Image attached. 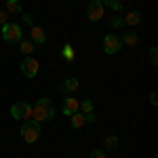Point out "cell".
Segmentation results:
<instances>
[{
    "label": "cell",
    "mask_w": 158,
    "mask_h": 158,
    "mask_svg": "<svg viewBox=\"0 0 158 158\" xmlns=\"http://www.w3.org/2000/svg\"><path fill=\"white\" fill-rule=\"evenodd\" d=\"M120 49H122V42L116 34H108L103 38V51L108 55H116V53H120Z\"/></svg>",
    "instance_id": "cell-6"
},
{
    "label": "cell",
    "mask_w": 158,
    "mask_h": 158,
    "mask_svg": "<svg viewBox=\"0 0 158 158\" xmlns=\"http://www.w3.org/2000/svg\"><path fill=\"white\" fill-rule=\"evenodd\" d=\"M148 53H150V63L156 68V65H158V49H156V47H150Z\"/></svg>",
    "instance_id": "cell-20"
},
{
    "label": "cell",
    "mask_w": 158,
    "mask_h": 158,
    "mask_svg": "<svg viewBox=\"0 0 158 158\" xmlns=\"http://www.w3.org/2000/svg\"><path fill=\"white\" fill-rule=\"evenodd\" d=\"M4 23H9V13L0 11V25H4Z\"/></svg>",
    "instance_id": "cell-23"
},
{
    "label": "cell",
    "mask_w": 158,
    "mask_h": 158,
    "mask_svg": "<svg viewBox=\"0 0 158 158\" xmlns=\"http://www.w3.org/2000/svg\"><path fill=\"white\" fill-rule=\"evenodd\" d=\"M78 86H80V82H78V78H74V76H68L63 82H61V93L63 95H74L76 91H78Z\"/></svg>",
    "instance_id": "cell-8"
},
{
    "label": "cell",
    "mask_w": 158,
    "mask_h": 158,
    "mask_svg": "<svg viewBox=\"0 0 158 158\" xmlns=\"http://www.w3.org/2000/svg\"><path fill=\"white\" fill-rule=\"evenodd\" d=\"M78 110H80L82 114H89V112H93V101H91V99H85V101H80V103H78Z\"/></svg>",
    "instance_id": "cell-18"
},
{
    "label": "cell",
    "mask_w": 158,
    "mask_h": 158,
    "mask_svg": "<svg viewBox=\"0 0 158 158\" xmlns=\"http://www.w3.org/2000/svg\"><path fill=\"white\" fill-rule=\"evenodd\" d=\"M120 38V42H122V47H137L139 44V36L135 34V32H124Z\"/></svg>",
    "instance_id": "cell-11"
},
{
    "label": "cell",
    "mask_w": 158,
    "mask_h": 158,
    "mask_svg": "<svg viewBox=\"0 0 158 158\" xmlns=\"http://www.w3.org/2000/svg\"><path fill=\"white\" fill-rule=\"evenodd\" d=\"M89 158H106V154H103V150H93Z\"/></svg>",
    "instance_id": "cell-22"
},
{
    "label": "cell",
    "mask_w": 158,
    "mask_h": 158,
    "mask_svg": "<svg viewBox=\"0 0 158 158\" xmlns=\"http://www.w3.org/2000/svg\"><path fill=\"white\" fill-rule=\"evenodd\" d=\"M30 40L34 44H44L47 42V32L42 27H38V25H32L30 27Z\"/></svg>",
    "instance_id": "cell-9"
},
{
    "label": "cell",
    "mask_w": 158,
    "mask_h": 158,
    "mask_svg": "<svg viewBox=\"0 0 158 158\" xmlns=\"http://www.w3.org/2000/svg\"><path fill=\"white\" fill-rule=\"evenodd\" d=\"M19 51H21L23 55H30V53L34 51V42H32V40H21V44H19Z\"/></svg>",
    "instance_id": "cell-16"
},
{
    "label": "cell",
    "mask_w": 158,
    "mask_h": 158,
    "mask_svg": "<svg viewBox=\"0 0 158 158\" xmlns=\"http://www.w3.org/2000/svg\"><path fill=\"white\" fill-rule=\"evenodd\" d=\"M122 21H124L127 25H139V21H141V13H139V11L127 13V15L122 17Z\"/></svg>",
    "instance_id": "cell-12"
},
{
    "label": "cell",
    "mask_w": 158,
    "mask_h": 158,
    "mask_svg": "<svg viewBox=\"0 0 158 158\" xmlns=\"http://www.w3.org/2000/svg\"><path fill=\"white\" fill-rule=\"evenodd\" d=\"M0 36L4 38V42H21V25L19 23H4L0 25Z\"/></svg>",
    "instance_id": "cell-3"
},
{
    "label": "cell",
    "mask_w": 158,
    "mask_h": 158,
    "mask_svg": "<svg viewBox=\"0 0 158 158\" xmlns=\"http://www.w3.org/2000/svg\"><path fill=\"white\" fill-rule=\"evenodd\" d=\"M63 57H65L68 61L74 59V49H72V44H65V47H63Z\"/></svg>",
    "instance_id": "cell-21"
},
{
    "label": "cell",
    "mask_w": 158,
    "mask_h": 158,
    "mask_svg": "<svg viewBox=\"0 0 158 158\" xmlns=\"http://www.w3.org/2000/svg\"><path fill=\"white\" fill-rule=\"evenodd\" d=\"M72 120H70V124H72V129H80V127H85L86 120H85V114L82 112H76V114H72L70 116Z\"/></svg>",
    "instance_id": "cell-13"
},
{
    "label": "cell",
    "mask_w": 158,
    "mask_h": 158,
    "mask_svg": "<svg viewBox=\"0 0 158 158\" xmlns=\"http://www.w3.org/2000/svg\"><path fill=\"white\" fill-rule=\"evenodd\" d=\"M76 112H78V99L65 97L63 99V114H65V116H72V114H76Z\"/></svg>",
    "instance_id": "cell-10"
},
{
    "label": "cell",
    "mask_w": 158,
    "mask_h": 158,
    "mask_svg": "<svg viewBox=\"0 0 158 158\" xmlns=\"http://www.w3.org/2000/svg\"><path fill=\"white\" fill-rule=\"evenodd\" d=\"M23 23L32 27V25H34V17H32V15H23Z\"/></svg>",
    "instance_id": "cell-24"
},
{
    "label": "cell",
    "mask_w": 158,
    "mask_h": 158,
    "mask_svg": "<svg viewBox=\"0 0 158 158\" xmlns=\"http://www.w3.org/2000/svg\"><path fill=\"white\" fill-rule=\"evenodd\" d=\"M103 6H110L112 11H122V2L120 0H101Z\"/></svg>",
    "instance_id": "cell-17"
},
{
    "label": "cell",
    "mask_w": 158,
    "mask_h": 158,
    "mask_svg": "<svg viewBox=\"0 0 158 158\" xmlns=\"http://www.w3.org/2000/svg\"><path fill=\"white\" fill-rule=\"evenodd\" d=\"M21 0H6V13H11V15H15V13H21Z\"/></svg>",
    "instance_id": "cell-14"
},
{
    "label": "cell",
    "mask_w": 158,
    "mask_h": 158,
    "mask_svg": "<svg viewBox=\"0 0 158 158\" xmlns=\"http://www.w3.org/2000/svg\"><path fill=\"white\" fill-rule=\"evenodd\" d=\"M150 103H152V106H156V103H158V95H156V93L150 95Z\"/></svg>",
    "instance_id": "cell-26"
},
{
    "label": "cell",
    "mask_w": 158,
    "mask_h": 158,
    "mask_svg": "<svg viewBox=\"0 0 158 158\" xmlns=\"http://www.w3.org/2000/svg\"><path fill=\"white\" fill-rule=\"evenodd\" d=\"M32 118L36 122H49L55 118V106H53V101L47 97H40L32 106Z\"/></svg>",
    "instance_id": "cell-1"
},
{
    "label": "cell",
    "mask_w": 158,
    "mask_h": 158,
    "mask_svg": "<svg viewBox=\"0 0 158 158\" xmlns=\"http://www.w3.org/2000/svg\"><path fill=\"white\" fill-rule=\"evenodd\" d=\"M38 68H40L38 59L30 57V55H25L23 59H21V63H19V70H21V74H23V76H27V78H34V76L38 74Z\"/></svg>",
    "instance_id": "cell-5"
},
{
    "label": "cell",
    "mask_w": 158,
    "mask_h": 158,
    "mask_svg": "<svg viewBox=\"0 0 158 158\" xmlns=\"http://www.w3.org/2000/svg\"><path fill=\"white\" fill-rule=\"evenodd\" d=\"M124 25V21H122L120 15H114L112 19H110V27H114V30H118V27H122Z\"/></svg>",
    "instance_id": "cell-19"
},
{
    "label": "cell",
    "mask_w": 158,
    "mask_h": 158,
    "mask_svg": "<svg viewBox=\"0 0 158 158\" xmlns=\"http://www.w3.org/2000/svg\"><path fill=\"white\" fill-rule=\"evenodd\" d=\"M85 120L89 122V124H91V122H95V114H93V112H89V114H85Z\"/></svg>",
    "instance_id": "cell-25"
},
{
    "label": "cell",
    "mask_w": 158,
    "mask_h": 158,
    "mask_svg": "<svg viewBox=\"0 0 158 158\" xmlns=\"http://www.w3.org/2000/svg\"><path fill=\"white\" fill-rule=\"evenodd\" d=\"M11 116L15 120H30L32 118V106L27 101H17L11 106Z\"/></svg>",
    "instance_id": "cell-4"
},
{
    "label": "cell",
    "mask_w": 158,
    "mask_h": 158,
    "mask_svg": "<svg viewBox=\"0 0 158 158\" xmlns=\"http://www.w3.org/2000/svg\"><path fill=\"white\" fill-rule=\"evenodd\" d=\"M101 17H103V4H101V0H91L89 9H86V19L89 21H99Z\"/></svg>",
    "instance_id": "cell-7"
},
{
    "label": "cell",
    "mask_w": 158,
    "mask_h": 158,
    "mask_svg": "<svg viewBox=\"0 0 158 158\" xmlns=\"http://www.w3.org/2000/svg\"><path fill=\"white\" fill-rule=\"evenodd\" d=\"M103 146L110 148V150H116V148H118V137H116V135H108V137L103 139Z\"/></svg>",
    "instance_id": "cell-15"
},
{
    "label": "cell",
    "mask_w": 158,
    "mask_h": 158,
    "mask_svg": "<svg viewBox=\"0 0 158 158\" xmlns=\"http://www.w3.org/2000/svg\"><path fill=\"white\" fill-rule=\"evenodd\" d=\"M19 133H21V139H23V141L34 143V141H38V137H40V122H36L34 118L23 120L21 129H19Z\"/></svg>",
    "instance_id": "cell-2"
}]
</instances>
